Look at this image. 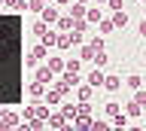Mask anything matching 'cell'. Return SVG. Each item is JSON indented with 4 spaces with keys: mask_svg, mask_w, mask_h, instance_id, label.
Segmentation results:
<instances>
[{
    "mask_svg": "<svg viewBox=\"0 0 146 131\" xmlns=\"http://www.w3.org/2000/svg\"><path fill=\"white\" fill-rule=\"evenodd\" d=\"M70 43H73V37H70V34H61V37L55 40V46H61V49H67Z\"/></svg>",
    "mask_w": 146,
    "mask_h": 131,
    "instance_id": "obj_13",
    "label": "cell"
},
{
    "mask_svg": "<svg viewBox=\"0 0 146 131\" xmlns=\"http://www.w3.org/2000/svg\"><path fill=\"white\" fill-rule=\"evenodd\" d=\"M91 49H94V52H98V49H104V40L94 37V40H91Z\"/></svg>",
    "mask_w": 146,
    "mask_h": 131,
    "instance_id": "obj_25",
    "label": "cell"
},
{
    "mask_svg": "<svg viewBox=\"0 0 146 131\" xmlns=\"http://www.w3.org/2000/svg\"><path fill=\"white\" fill-rule=\"evenodd\" d=\"M113 125L125 128V125H128V113H113Z\"/></svg>",
    "mask_w": 146,
    "mask_h": 131,
    "instance_id": "obj_9",
    "label": "cell"
},
{
    "mask_svg": "<svg viewBox=\"0 0 146 131\" xmlns=\"http://www.w3.org/2000/svg\"><path fill=\"white\" fill-rule=\"evenodd\" d=\"M125 85H128V88H140V85H143V76H128V79H125Z\"/></svg>",
    "mask_w": 146,
    "mask_h": 131,
    "instance_id": "obj_10",
    "label": "cell"
},
{
    "mask_svg": "<svg viewBox=\"0 0 146 131\" xmlns=\"http://www.w3.org/2000/svg\"><path fill=\"white\" fill-rule=\"evenodd\" d=\"M55 40H58V34L46 31V34H43V46H55Z\"/></svg>",
    "mask_w": 146,
    "mask_h": 131,
    "instance_id": "obj_16",
    "label": "cell"
},
{
    "mask_svg": "<svg viewBox=\"0 0 146 131\" xmlns=\"http://www.w3.org/2000/svg\"><path fill=\"white\" fill-rule=\"evenodd\" d=\"M64 122H67V116H49V125H55V128H61Z\"/></svg>",
    "mask_w": 146,
    "mask_h": 131,
    "instance_id": "obj_17",
    "label": "cell"
},
{
    "mask_svg": "<svg viewBox=\"0 0 146 131\" xmlns=\"http://www.w3.org/2000/svg\"><path fill=\"white\" fill-rule=\"evenodd\" d=\"M134 92H137V94H134V101L140 104V107H146V88L140 85V88H134Z\"/></svg>",
    "mask_w": 146,
    "mask_h": 131,
    "instance_id": "obj_14",
    "label": "cell"
},
{
    "mask_svg": "<svg viewBox=\"0 0 146 131\" xmlns=\"http://www.w3.org/2000/svg\"><path fill=\"white\" fill-rule=\"evenodd\" d=\"M27 6H31V9H34V12H43V6H46V3H43V0H31Z\"/></svg>",
    "mask_w": 146,
    "mask_h": 131,
    "instance_id": "obj_21",
    "label": "cell"
},
{
    "mask_svg": "<svg viewBox=\"0 0 146 131\" xmlns=\"http://www.w3.org/2000/svg\"><path fill=\"white\" fill-rule=\"evenodd\" d=\"M64 70H67V73H79V61H76V58L64 61Z\"/></svg>",
    "mask_w": 146,
    "mask_h": 131,
    "instance_id": "obj_12",
    "label": "cell"
},
{
    "mask_svg": "<svg viewBox=\"0 0 146 131\" xmlns=\"http://www.w3.org/2000/svg\"><path fill=\"white\" fill-rule=\"evenodd\" d=\"M58 28L61 31H73V15H61V19H58Z\"/></svg>",
    "mask_w": 146,
    "mask_h": 131,
    "instance_id": "obj_8",
    "label": "cell"
},
{
    "mask_svg": "<svg viewBox=\"0 0 146 131\" xmlns=\"http://www.w3.org/2000/svg\"><path fill=\"white\" fill-rule=\"evenodd\" d=\"M46 101H49V104H58V101H61V92H58V88L49 92V94H46Z\"/></svg>",
    "mask_w": 146,
    "mask_h": 131,
    "instance_id": "obj_18",
    "label": "cell"
},
{
    "mask_svg": "<svg viewBox=\"0 0 146 131\" xmlns=\"http://www.w3.org/2000/svg\"><path fill=\"white\" fill-rule=\"evenodd\" d=\"M113 25H116V28H125V25H128V15L122 9H113Z\"/></svg>",
    "mask_w": 146,
    "mask_h": 131,
    "instance_id": "obj_4",
    "label": "cell"
},
{
    "mask_svg": "<svg viewBox=\"0 0 146 131\" xmlns=\"http://www.w3.org/2000/svg\"><path fill=\"white\" fill-rule=\"evenodd\" d=\"M34 79H40V82H46V85H49V82H55V70H52V67H40Z\"/></svg>",
    "mask_w": 146,
    "mask_h": 131,
    "instance_id": "obj_1",
    "label": "cell"
},
{
    "mask_svg": "<svg viewBox=\"0 0 146 131\" xmlns=\"http://www.w3.org/2000/svg\"><path fill=\"white\" fill-rule=\"evenodd\" d=\"M113 28H116L113 21H104V19H100V31H104V34H113Z\"/></svg>",
    "mask_w": 146,
    "mask_h": 131,
    "instance_id": "obj_22",
    "label": "cell"
},
{
    "mask_svg": "<svg viewBox=\"0 0 146 131\" xmlns=\"http://www.w3.org/2000/svg\"><path fill=\"white\" fill-rule=\"evenodd\" d=\"M88 98H91V85H82L79 88V101H88Z\"/></svg>",
    "mask_w": 146,
    "mask_h": 131,
    "instance_id": "obj_19",
    "label": "cell"
},
{
    "mask_svg": "<svg viewBox=\"0 0 146 131\" xmlns=\"http://www.w3.org/2000/svg\"><path fill=\"white\" fill-rule=\"evenodd\" d=\"M73 9H70V15L73 19H82V15H85V3H79V0H76V3H70Z\"/></svg>",
    "mask_w": 146,
    "mask_h": 131,
    "instance_id": "obj_7",
    "label": "cell"
},
{
    "mask_svg": "<svg viewBox=\"0 0 146 131\" xmlns=\"http://www.w3.org/2000/svg\"><path fill=\"white\" fill-rule=\"evenodd\" d=\"M88 85H91V88H100V85H104V73H100V70L88 73Z\"/></svg>",
    "mask_w": 146,
    "mask_h": 131,
    "instance_id": "obj_5",
    "label": "cell"
},
{
    "mask_svg": "<svg viewBox=\"0 0 146 131\" xmlns=\"http://www.w3.org/2000/svg\"><path fill=\"white\" fill-rule=\"evenodd\" d=\"M79 3H88V0H79Z\"/></svg>",
    "mask_w": 146,
    "mask_h": 131,
    "instance_id": "obj_29",
    "label": "cell"
},
{
    "mask_svg": "<svg viewBox=\"0 0 146 131\" xmlns=\"http://www.w3.org/2000/svg\"><path fill=\"white\" fill-rule=\"evenodd\" d=\"M140 34H146V19H143V21H140Z\"/></svg>",
    "mask_w": 146,
    "mask_h": 131,
    "instance_id": "obj_27",
    "label": "cell"
},
{
    "mask_svg": "<svg viewBox=\"0 0 146 131\" xmlns=\"http://www.w3.org/2000/svg\"><path fill=\"white\" fill-rule=\"evenodd\" d=\"M76 125H79V128H88V113H82L79 119H76Z\"/></svg>",
    "mask_w": 146,
    "mask_h": 131,
    "instance_id": "obj_24",
    "label": "cell"
},
{
    "mask_svg": "<svg viewBox=\"0 0 146 131\" xmlns=\"http://www.w3.org/2000/svg\"><path fill=\"white\" fill-rule=\"evenodd\" d=\"M143 82H146V76H143Z\"/></svg>",
    "mask_w": 146,
    "mask_h": 131,
    "instance_id": "obj_31",
    "label": "cell"
},
{
    "mask_svg": "<svg viewBox=\"0 0 146 131\" xmlns=\"http://www.w3.org/2000/svg\"><path fill=\"white\" fill-rule=\"evenodd\" d=\"M49 67H52L55 73H61V70H64V61H61V58H49Z\"/></svg>",
    "mask_w": 146,
    "mask_h": 131,
    "instance_id": "obj_15",
    "label": "cell"
},
{
    "mask_svg": "<svg viewBox=\"0 0 146 131\" xmlns=\"http://www.w3.org/2000/svg\"><path fill=\"white\" fill-rule=\"evenodd\" d=\"M104 88H107V92H119V88H122V79H119L116 73H113V76H104Z\"/></svg>",
    "mask_w": 146,
    "mask_h": 131,
    "instance_id": "obj_2",
    "label": "cell"
},
{
    "mask_svg": "<svg viewBox=\"0 0 146 131\" xmlns=\"http://www.w3.org/2000/svg\"><path fill=\"white\" fill-rule=\"evenodd\" d=\"M0 6H3V0H0Z\"/></svg>",
    "mask_w": 146,
    "mask_h": 131,
    "instance_id": "obj_30",
    "label": "cell"
},
{
    "mask_svg": "<svg viewBox=\"0 0 146 131\" xmlns=\"http://www.w3.org/2000/svg\"><path fill=\"white\" fill-rule=\"evenodd\" d=\"M91 58H94V49L85 46V49H82V61H91Z\"/></svg>",
    "mask_w": 146,
    "mask_h": 131,
    "instance_id": "obj_23",
    "label": "cell"
},
{
    "mask_svg": "<svg viewBox=\"0 0 146 131\" xmlns=\"http://www.w3.org/2000/svg\"><path fill=\"white\" fill-rule=\"evenodd\" d=\"M46 31H49V28H46V21H43V19H40V21H36V25H34V34H40V37H43Z\"/></svg>",
    "mask_w": 146,
    "mask_h": 131,
    "instance_id": "obj_20",
    "label": "cell"
},
{
    "mask_svg": "<svg viewBox=\"0 0 146 131\" xmlns=\"http://www.w3.org/2000/svg\"><path fill=\"white\" fill-rule=\"evenodd\" d=\"M43 21H46V25H55V21H58V9H52V6L46 3V6H43Z\"/></svg>",
    "mask_w": 146,
    "mask_h": 131,
    "instance_id": "obj_3",
    "label": "cell"
},
{
    "mask_svg": "<svg viewBox=\"0 0 146 131\" xmlns=\"http://www.w3.org/2000/svg\"><path fill=\"white\" fill-rule=\"evenodd\" d=\"M85 21L98 25V21H100V9H85Z\"/></svg>",
    "mask_w": 146,
    "mask_h": 131,
    "instance_id": "obj_11",
    "label": "cell"
},
{
    "mask_svg": "<svg viewBox=\"0 0 146 131\" xmlns=\"http://www.w3.org/2000/svg\"><path fill=\"white\" fill-rule=\"evenodd\" d=\"M107 6L110 9H122V0H107Z\"/></svg>",
    "mask_w": 146,
    "mask_h": 131,
    "instance_id": "obj_26",
    "label": "cell"
},
{
    "mask_svg": "<svg viewBox=\"0 0 146 131\" xmlns=\"http://www.w3.org/2000/svg\"><path fill=\"white\" fill-rule=\"evenodd\" d=\"M125 113H128V116H140V113H143V107H140L137 101H128V104H125Z\"/></svg>",
    "mask_w": 146,
    "mask_h": 131,
    "instance_id": "obj_6",
    "label": "cell"
},
{
    "mask_svg": "<svg viewBox=\"0 0 146 131\" xmlns=\"http://www.w3.org/2000/svg\"><path fill=\"white\" fill-rule=\"evenodd\" d=\"M98 3H107V0H98Z\"/></svg>",
    "mask_w": 146,
    "mask_h": 131,
    "instance_id": "obj_28",
    "label": "cell"
}]
</instances>
